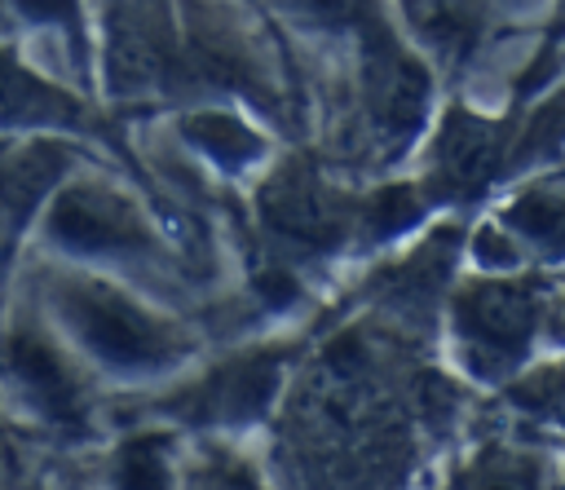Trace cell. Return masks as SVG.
I'll return each instance as SVG.
<instances>
[{
  "label": "cell",
  "mask_w": 565,
  "mask_h": 490,
  "mask_svg": "<svg viewBox=\"0 0 565 490\" xmlns=\"http://www.w3.org/2000/svg\"><path fill=\"white\" fill-rule=\"evenodd\" d=\"M66 322L75 327V335L110 366H128V371H141V366H159L172 358V340L168 331L141 309L132 305L128 296H119L115 287L106 283H93V278H71L57 296Z\"/></svg>",
  "instance_id": "obj_1"
},
{
  "label": "cell",
  "mask_w": 565,
  "mask_h": 490,
  "mask_svg": "<svg viewBox=\"0 0 565 490\" xmlns=\"http://www.w3.org/2000/svg\"><path fill=\"white\" fill-rule=\"evenodd\" d=\"M49 238L71 252H124L141 247L150 234L132 203L102 185H71L49 207Z\"/></svg>",
  "instance_id": "obj_2"
},
{
  "label": "cell",
  "mask_w": 565,
  "mask_h": 490,
  "mask_svg": "<svg viewBox=\"0 0 565 490\" xmlns=\"http://www.w3.org/2000/svg\"><path fill=\"white\" fill-rule=\"evenodd\" d=\"M428 110V71L397 49L384 31H375L371 40V57H366V115L371 128L388 141H406L419 119Z\"/></svg>",
  "instance_id": "obj_3"
},
{
  "label": "cell",
  "mask_w": 565,
  "mask_h": 490,
  "mask_svg": "<svg viewBox=\"0 0 565 490\" xmlns=\"http://www.w3.org/2000/svg\"><path fill=\"white\" fill-rule=\"evenodd\" d=\"M455 318L472 349L490 358H516L534 335L539 305H534V291L521 283H481L459 296Z\"/></svg>",
  "instance_id": "obj_4"
},
{
  "label": "cell",
  "mask_w": 565,
  "mask_h": 490,
  "mask_svg": "<svg viewBox=\"0 0 565 490\" xmlns=\"http://www.w3.org/2000/svg\"><path fill=\"white\" fill-rule=\"evenodd\" d=\"M4 371L13 384L49 415V419H79V384L66 358L40 335V331H13L4 344Z\"/></svg>",
  "instance_id": "obj_5"
},
{
  "label": "cell",
  "mask_w": 565,
  "mask_h": 490,
  "mask_svg": "<svg viewBox=\"0 0 565 490\" xmlns=\"http://www.w3.org/2000/svg\"><path fill=\"white\" fill-rule=\"evenodd\" d=\"M265 221L300 243L327 247L331 238H340V203L318 185V177H309L305 168H282L265 194H260Z\"/></svg>",
  "instance_id": "obj_6"
},
{
  "label": "cell",
  "mask_w": 565,
  "mask_h": 490,
  "mask_svg": "<svg viewBox=\"0 0 565 490\" xmlns=\"http://www.w3.org/2000/svg\"><path fill=\"white\" fill-rule=\"evenodd\" d=\"M278 358H247V362H234L225 371H216L207 384H199V393L190 397V415H203V419H252L269 406L274 388H278Z\"/></svg>",
  "instance_id": "obj_7"
},
{
  "label": "cell",
  "mask_w": 565,
  "mask_h": 490,
  "mask_svg": "<svg viewBox=\"0 0 565 490\" xmlns=\"http://www.w3.org/2000/svg\"><path fill=\"white\" fill-rule=\"evenodd\" d=\"M79 110L66 93L18 66L9 53H0V124H71Z\"/></svg>",
  "instance_id": "obj_8"
},
{
  "label": "cell",
  "mask_w": 565,
  "mask_h": 490,
  "mask_svg": "<svg viewBox=\"0 0 565 490\" xmlns=\"http://www.w3.org/2000/svg\"><path fill=\"white\" fill-rule=\"evenodd\" d=\"M499 159V132L486 119L450 115L441 132V177L450 185H481L494 172Z\"/></svg>",
  "instance_id": "obj_9"
},
{
  "label": "cell",
  "mask_w": 565,
  "mask_h": 490,
  "mask_svg": "<svg viewBox=\"0 0 565 490\" xmlns=\"http://www.w3.org/2000/svg\"><path fill=\"white\" fill-rule=\"evenodd\" d=\"M411 26L446 57H459L477 44L481 31V4L477 0H402Z\"/></svg>",
  "instance_id": "obj_10"
},
{
  "label": "cell",
  "mask_w": 565,
  "mask_h": 490,
  "mask_svg": "<svg viewBox=\"0 0 565 490\" xmlns=\"http://www.w3.org/2000/svg\"><path fill=\"white\" fill-rule=\"evenodd\" d=\"M62 168H66V155L53 146H26L13 155H0V199L9 207H26L57 181Z\"/></svg>",
  "instance_id": "obj_11"
},
{
  "label": "cell",
  "mask_w": 565,
  "mask_h": 490,
  "mask_svg": "<svg viewBox=\"0 0 565 490\" xmlns=\"http://www.w3.org/2000/svg\"><path fill=\"white\" fill-rule=\"evenodd\" d=\"M185 137L199 146V150H207L216 163H225V168H238V163H247V159H256L260 155V137L252 132V128H243L234 115H225V110H199V115H190L185 124Z\"/></svg>",
  "instance_id": "obj_12"
},
{
  "label": "cell",
  "mask_w": 565,
  "mask_h": 490,
  "mask_svg": "<svg viewBox=\"0 0 565 490\" xmlns=\"http://www.w3.org/2000/svg\"><path fill=\"white\" fill-rule=\"evenodd\" d=\"M508 225L552 252H565V199L556 194H521L508 207Z\"/></svg>",
  "instance_id": "obj_13"
},
{
  "label": "cell",
  "mask_w": 565,
  "mask_h": 490,
  "mask_svg": "<svg viewBox=\"0 0 565 490\" xmlns=\"http://www.w3.org/2000/svg\"><path fill=\"white\" fill-rule=\"evenodd\" d=\"M115 490H168L163 437H132L115 464Z\"/></svg>",
  "instance_id": "obj_14"
},
{
  "label": "cell",
  "mask_w": 565,
  "mask_h": 490,
  "mask_svg": "<svg viewBox=\"0 0 565 490\" xmlns=\"http://www.w3.org/2000/svg\"><path fill=\"white\" fill-rule=\"evenodd\" d=\"M415 216H419V199H415V190L393 185V190H384V194L371 203V212H366V230H375V234H393V230L411 225Z\"/></svg>",
  "instance_id": "obj_15"
},
{
  "label": "cell",
  "mask_w": 565,
  "mask_h": 490,
  "mask_svg": "<svg viewBox=\"0 0 565 490\" xmlns=\"http://www.w3.org/2000/svg\"><path fill=\"white\" fill-rule=\"evenodd\" d=\"M300 13L327 22V26H353L366 22V0H291Z\"/></svg>",
  "instance_id": "obj_16"
},
{
  "label": "cell",
  "mask_w": 565,
  "mask_h": 490,
  "mask_svg": "<svg viewBox=\"0 0 565 490\" xmlns=\"http://www.w3.org/2000/svg\"><path fill=\"white\" fill-rule=\"evenodd\" d=\"M13 9L31 22H62L71 31L79 22V0H13Z\"/></svg>",
  "instance_id": "obj_17"
},
{
  "label": "cell",
  "mask_w": 565,
  "mask_h": 490,
  "mask_svg": "<svg viewBox=\"0 0 565 490\" xmlns=\"http://www.w3.org/2000/svg\"><path fill=\"white\" fill-rule=\"evenodd\" d=\"M477 490H534V472L525 464H503V468H486Z\"/></svg>",
  "instance_id": "obj_18"
},
{
  "label": "cell",
  "mask_w": 565,
  "mask_h": 490,
  "mask_svg": "<svg viewBox=\"0 0 565 490\" xmlns=\"http://www.w3.org/2000/svg\"><path fill=\"white\" fill-rule=\"evenodd\" d=\"M203 490H260L243 468H234V464H221V468H212L207 472V481H203Z\"/></svg>",
  "instance_id": "obj_19"
}]
</instances>
